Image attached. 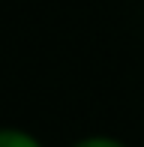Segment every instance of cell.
<instances>
[{
    "label": "cell",
    "instance_id": "obj_1",
    "mask_svg": "<svg viewBox=\"0 0 144 147\" xmlns=\"http://www.w3.org/2000/svg\"><path fill=\"white\" fill-rule=\"evenodd\" d=\"M0 147H42L36 135L24 129H15V126H0Z\"/></svg>",
    "mask_w": 144,
    "mask_h": 147
},
{
    "label": "cell",
    "instance_id": "obj_2",
    "mask_svg": "<svg viewBox=\"0 0 144 147\" xmlns=\"http://www.w3.org/2000/svg\"><path fill=\"white\" fill-rule=\"evenodd\" d=\"M72 147H126L120 138H111V135H87L81 141H75Z\"/></svg>",
    "mask_w": 144,
    "mask_h": 147
}]
</instances>
